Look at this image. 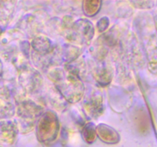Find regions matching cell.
Wrapping results in <instances>:
<instances>
[{"instance_id": "cell-4", "label": "cell", "mask_w": 157, "mask_h": 147, "mask_svg": "<svg viewBox=\"0 0 157 147\" xmlns=\"http://www.w3.org/2000/svg\"><path fill=\"white\" fill-rule=\"evenodd\" d=\"M95 34L93 23L86 18H79L74 21L71 28L65 32V38L71 42L89 44Z\"/></svg>"}, {"instance_id": "cell-22", "label": "cell", "mask_w": 157, "mask_h": 147, "mask_svg": "<svg viewBox=\"0 0 157 147\" xmlns=\"http://www.w3.org/2000/svg\"><path fill=\"white\" fill-rule=\"evenodd\" d=\"M0 30H1V28H0Z\"/></svg>"}, {"instance_id": "cell-1", "label": "cell", "mask_w": 157, "mask_h": 147, "mask_svg": "<svg viewBox=\"0 0 157 147\" xmlns=\"http://www.w3.org/2000/svg\"><path fill=\"white\" fill-rule=\"evenodd\" d=\"M47 76L67 103L76 104L81 100L85 87L79 76L60 67L49 69Z\"/></svg>"}, {"instance_id": "cell-18", "label": "cell", "mask_w": 157, "mask_h": 147, "mask_svg": "<svg viewBox=\"0 0 157 147\" xmlns=\"http://www.w3.org/2000/svg\"><path fill=\"white\" fill-rule=\"evenodd\" d=\"M109 24H110V19L108 18V17L104 16L100 18L97 22V29H98V32L103 33L105 32L108 28Z\"/></svg>"}, {"instance_id": "cell-15", "label": "cell", "mask_w": 157, "mask_h": 147, "mask_svg": "<svg viewBox=\"0 0 157 147\" xmlns=\"http://www.w3.org/2000/svg\"><path fill=\"white\" fill-rule=\"evenodd\" d=\"M48 100L52 107L58 111H63L67 107V102L55 87L52 89L49 93Z\"/></svg>"}, {"instance_id": "cell-3", "label": "cell", "mask_w": 157, "mask_h": 147, "mask_svg": "<svg viewBox=\"0 0 157 147\" xmlns=\"http://www.w3.org/2000/svg\"><path fill=\"white\" fill-rule=\"evenodd\" d=\"M35 131L40 142L49 145L55 142L60 132V123L56 113L52 110L43 112L36 122Z\"/></svg>"}, {"instance_id": "cell-14", "label": "cell", "mask_w": 157, "mask_h": 147, "mask_svg": "<svg viewBox=\"0 0 157 147\" xmlns=\"http://www.w3.org/2000/svg\"><path fill=\"white\" fill-rule=\"evenodd\" d=\"M102 6L100 0H84L82 2V10L87 17H94L99 12Z\"/></svg>"}, {"instance_id": "cell-6", "label": "cell", "mask_w": 157, "mask_h": 147, "mask_svg": "<svg viewBox=\"0 0 157 147\" xmlns=\"http://www.w3.org/2000/svg\"><path fill=\"white\" fill-rule=\"evenodd\" d=\"M83 108L88 117L94 119H98L104 112V97L98 92H94L84 100Z\"/></svg>"}, {"instance_id": "cell-20", "label": "cell", "mask_w": 157, "mask_h": 147, "mask_svg": "<svg viewBox=\"0 0 157 147\" xmlns=\"http://www.w3.org/2000/svg\"><path fill=\"white\" fill-rule=\"evenodd\" d=\"M132 5L135 8L137 9H150L152 8L153 6V2H148V1H133L130 2Z\"/></svg>"}, {"instance_id": "cell-7", "label": "cell", "mask_w": 157, "mask_h": 147, "mask_svg": "<svg viewBox=\"0 0 157 147\" xmlns=\"http://www.w3.org/2000/svg\"><path fill=\"white\" fill-rule=\"evenodd\" d=\"M15 114V104L8 87L0 85V120L10 119Z\"/></svg>"}, {"instance_id": "cell-10", "label": "cell", "mask_w": 157, "mask_h": 147, "mask_svg": "<svg viewBox=\"0 0 157 147\" xmlns=\"http://www.w3.org/2000/svg\"><path fill=\"white\" fill-rule=\"evenodd\" d=\"M97 134L102 142L107 144H116L121 140L117 131L105 123H100L97 126Z\"/></svg>"}, {"instance_id": "cell-16", "label": "cell", "mask_w": 157, "mask_h": 147, "mask_svg": "<svg viewBox=\"0 0 157 147\" xmlns=\"http://www.w3.org/2000/svg\"><path fill=\"white\" fill-rule=\"evenodd\" d=\"M83 139L87 143H93L97 139V126L94 123L89 122L84 126L81 131Z\"/></svg>"}, {"instance_id": "cell-8", "label": "cell", "mask_w": 157, "mask_h": 147, "mask_svg": "<svg viewBox=\"0 0 157 147\" xmlns=\"http://www.w3.org/2000/svg\"><path fill=\"white\" fill-rule=\"evenodd\" d=\"M16 121L12 119L0 120V140L8 144L15 142L18 133Z\"/></svg>"}, {"instance_id": "cell-5", "label": "cell", "mask_w": 157, "mask_h": 147, "mask_svg": "<svg viewBox=\"0 0 157 147\" xmlns=\"http://www.w3.org/2000/svg\"><path fill=\"white\" fill-rule=\"evenodd\" d=\"M18 79L20 87L29 94L38 93L42 87V76L38 70L30 66L20 68Z\"/></svg>"}, {"instance_id": "cell-19", "label": "cell", "mask_w": 157, "mask_h": 147, "mask_svg": "<svg viewBox=\"0 0 157 147\" xmlns=\"http://www.w3.org/2000/svg\"><path fill=\"white\" fill-rule=\"evenodd\" d=\"M31 44L28 41H21L19 44V47L25 58H29Z\"/></svg>"}, {"instance_id": "cell-12", "label": "cell", "mask_w": 157, "mask_h": 147, "mask_svg": "<svg viewBox=\"0 0 157 147\" xmlns=\"http://www.w3.org/2000/svg\"><path fill=\"white\" fill-rule=\"evenodd\" d=\"M15 2L0 1V28L6 27L12 18Z\"/></svg>"}, {"instance_id": "cell-11", "label": "cell", "mask_w": 157, "mask_h": 147, "mask_svg": "<svg viewBox=\"0 0 157 147\" xmlns=\"http://www.w3.org/2000/svg\"><path fill=\"white\" fill-rule=\"evenodd\" d=\"M82 53V51L78 46L71 44H64L60 51L61 59L68 64L76 61Z\"/></svg>"}, {"instance_id": "cell-13", "label": "cell", "mask_w": 157, "mask_h": 147, "mask_svg": "<svg viewBox=\"0 0 157 147\" xmlns=\"http://www.w3.org/2000/svg\"><path fill=\"white\" fill-rule=\"evenodd\" d=\"M94 77L97 82L101 86H107L113 78V70L107 65H103L96 69Z\"/></svg>"}, {"instance_id": "cell-21", "label": "cell", "mask_w": 157, "mask_h": 147, "mask_svg": "<svg viewBox=\"0 0 157 147\" xmlns=\"http://www.w3.org/2000/svg\"><path fill=\"white\" fill-rule=\"evenodd\" d=\"M3 70H4V66H3V63L2 59L0 58V78L2 77L3 74Z\"/></svg>"}, {"instance_id": "cell-17", "label": "cell", "mask_w": 157, "mask_h": 147, "mask_svg": "<svg viewBox=\"0 0 157 147\" xmlns=\"http://www.w3.org/2000/svg\"><path fill=\"white\" fill-rule=\"evenodd\" d=\"M22 27H24L26 29L25 32L30 35H35L37 33L36 31L38 30L39 24L37 22L36 19L35 17L32 15H26L22 21Z\"/></svg>"}, {"instance_id": "cell-2", "label": "cell", "mask_w": 157, "mask_h": 147, "mask_svg": "<svg viewBox=\"0 0 157 147\" xmlns=\"http://www.w3.org/2000/svg\"><path fill=\"white\" fill-rule=\"evenodd\" d=\"M15 114L18 130L27 133L35 128L36 122L44 112V107L30 98L19 97L15 100Z\"/></svg>"}, {"instance_id": "cell-9", "label": "cell", "mask_w": 157, "mask_h": 147, "mask_svg": "<svg viewBox=\"0 0 157 147\" xmlns=\"http://www.w3.org/2000/svg\"><path fill=\"white\" fill-rule=\"evenodd\" d=\"M31 47L33 49L34 53L40 56H47L55 51L52 40L44 35L35 36L31 42Z\"/></svg>"}]
</instances>
